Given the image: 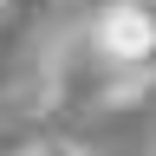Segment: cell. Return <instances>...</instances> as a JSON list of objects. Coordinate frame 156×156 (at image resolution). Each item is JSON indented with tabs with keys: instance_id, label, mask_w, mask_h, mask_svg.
I'll return each instance as SVG.
<instances>
[{
	"instance_id": "6da1fadb",
	"label": "cell",
	"mask_w": 156,
	"mask_h": 156,
	"mask_svg": "<svg viewBox=\"0 0 156 156\" xmlns=\"http://www.w3.org/2000/svg\"><path fill=\"white\" fill-rule=\"evenodd\" d=\"M91 52L124 78L156 72V7L150 0H104L91 13Z\"/></svg>"
},
{
	"instance_id": "7a4b0ae2",
	"label": "cell",
	"mask_w": 156,
	"mask_h": 156,
	"mask_svg": "<svg viewBox=\"0 0 156 156\" xmlns=\"http://www.w3.org/2000/svg\"><path fill=\"white\" fill-rule=\"evenodd\" d=\"M26 20H33V0H0V85L13 72V52L26 39Z\"/></svg>"
},
{
	"instance_id": "3957f363",
	"label": "cell",
	"mask_w": 156,
	"mask_h": 156,
	"mask_svg": "<svg viewBox=\"0 0 156 156\" xmlns=\"http://www.w3.org/2000/svg\"><path fill=\"white\" fill-rule=\"evenodd\" d=\"M20 156H85V150H72V143H33V150H20Z\"/></svg>"
}]
</instances>
